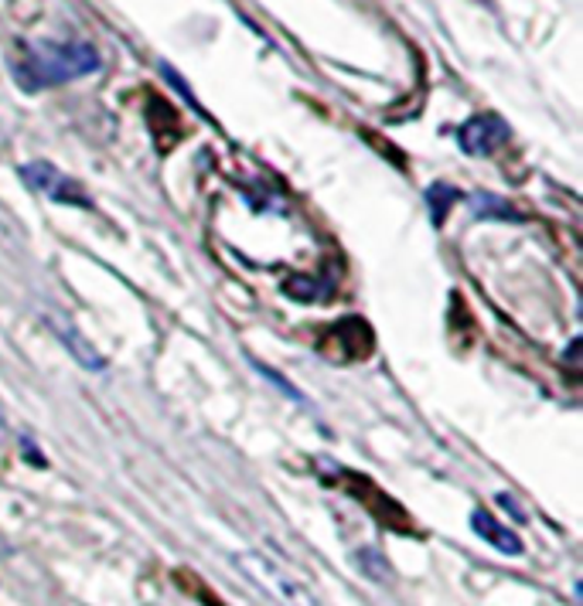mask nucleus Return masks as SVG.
<instances>
[{
  "label": "nucleus",
  "instance_id": "1",
  "mask_svg": "<svg viewBox=\"0 0 583 606\" xmlns=\"http://www.w3.org/2000/svg\"><path fill=\"white\" fill-rule=\"evenodd\" d=\"M100 69V51L90 42H45L32 48V55L14 69L18 82L24 89H48V85H62L75 82L82 75H93Z\"/></svg>",
  "mask_w": 583,
  "mask_h": 606
},
{
  "label": "nucleus",
  "instance_id": "2",
  "mask_svg": "<svg viewBox=\"0 0 583 606\" xmlns=\"http://www.w3.org/2000/svg\"><path fill=\"white\" fill-rule=\"evenodd\" d=\"M232 566H236V572L253 590H259L277 606H320L317 596L298 580L294 572H287L280 562H273L264 552H236L232 556Z\"/></svg>",
  "mask_w": 583,
  "mask_h": 606
},
{
  "label": "nucleus",
  "instance_id": "3",
  "mask_svg": "<svg viewBox=\"0 0 583 606\" xmlns=\"http://www.w3.org/2000/svg\"><path fill=\"white\" fill-rule=\"evenodd\" d=\"M21 180L27 188H35L42 195H48L58 205H79V208H90V198L82 195V188L75 180H69L62 171H55L48 161H35V164H24L21 167Z\"/></svg>",
  "mask_w": 583,
  "mask_h": 606
},
{
  "label": "nucleus",
  "instance_id": "4",
  "mask_svg": "<svg viewBox=\"0 0 583 606\" xmlns=\"http://www.w3.org/2000/svg\"><path fill=\"white\" fill-rule=\"evenodd\" d=\"M509 140V127L502 124L499 116H491V113H485V116H471L468 124H464L460 130H457V143H460V150L468 158H488V154H494L502 143Z\"/></svg>",
  "mask_w": 583,
  "mask_h": 606
},
{
  "label": "nucleus",
  "instance_id": "5",
  "mask_svg": "<svg viewBox=\"0 0 583 606\" xmlns=\"http://www.w3.org/2000/svg\"><path fill=\"white\" fill-rule=\"evenodd\" d=\"M45 324H48L51 335L58 338V345L69 348V354L79 361V369H85V372H106V358L93 348L90 338L79 335V327L69 317L55 314V311H45Z\"/></svg>",
  "mask_w": 583,
  "mask_h": 606
},
{
  "label": "nucleus",
  "instance_id": "6",
  "mask_svg": "<svg viewBox=\"0 0 583 606\" xmlns=\"http://www.w3.org/2000/svg\"><path fill=\"white\" fill-rule=\"evenodd\" d=\"M471 528H475L478 538H485L491 549H499L502 556H522V552H526L522 538L509 525H502L499 518H494L488 508H475L471 511Z\"/></svg>",
  "mask_w": 583,
  "mask_h": 606
},
{
  "label": "nucleus",
  "instance_id": "7",
  "mask_svg": "<svg viewBox=\"0 0 583 606\" xmlns=\"http://www.w3.org/2000/svg\"><path fill=\"white\" fill-rule=\"evenodd\" d=\"M471 208H475V215H491V219H509V222H515L518 219V211L509 205V201H502V198H491V195H478L475 201H471Z\"/></svg>",
  "mask_w": 583,
  "mask_h": 606
}]
</instances>
